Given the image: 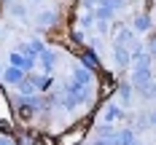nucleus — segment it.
<instances>
[{"instance_id":"f257e3e1","label":"nucleus","mask_w":156,"mask_h":145,"mask_svg":"<svg viewBox=\"0 0 156 145\" xmlns=\"http://www.w3.org/2000/svg\"><path fill=\"white\" fill-rule=\"evenodd\" d=\"M135 30H140V32L151 30V19H148V16H137V19H135Z\"/></svg>"},{"instance_id":"f03ea898","label":"nucleus","mask_w":156,"mask_h":145,"mask_svg":"<svg viewBox=\"0 0 156 145\" xmlns=\"http://www.w3.org/2000/svg\"><path fill=\"white\" fill-rule=\"evenodd\" d=\"M148 121H151V124H156V113H151V116H148Z\"/></svg>"},{"instance_id":"7ed1b4c3","label":"nucleus","mask_w":156,"mask_h":145,"mask_svg":"<svg viewBox=\"0 0 156 145\" xmlns=\"http://www.w3.org/2000/svg\"><path fill=\"white\" fill-rule=\"evenodd\" d=\"M154 54H156V43H154Z\"/></svg>"}]
</instances>
